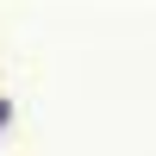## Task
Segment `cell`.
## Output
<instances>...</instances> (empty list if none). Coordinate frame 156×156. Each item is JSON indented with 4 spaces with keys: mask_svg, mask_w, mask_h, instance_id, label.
Wrapping results in <instances>:
<instances>
[{
    "mask_svg": "<svg viewBox=\"0 0 156 156\" xmlns=\"http://www.w3.org/2000/svg\"><path fill=\"white\" fill-rule=\"evenodd\" d=\"M6 119H12V106H6V100H0V125H6Z\"/></svg>",
    "mask_w": 156,
    "mask_h": 156,
    "instance_id": "6da1fadb",
    "label": "cell"
}]
</instances>
